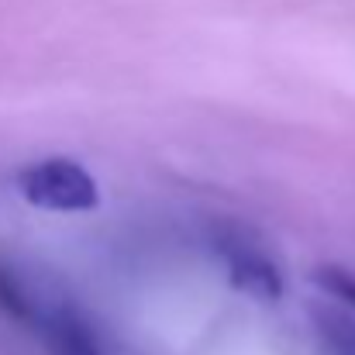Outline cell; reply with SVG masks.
<instances>
[{"label":"cell","instance_id":"cell-5","mask_svg":"<svg viewBox=\"0 0 355 355\" xmlns=\"http://www.w3.org/2000/svg\"><path fill=\"white\" fill-rule=\"evenodd\" d=\"M314 328L324 355H355V318L338 311H321L314 318Z\"/></svg>","mask_w":355,"mask_h":355},{"label":"cell","instance_id":"cell-1","mask_svg":"<svg viewBox=\"0 0 355 355\" xmlns=\"http://www.w3.org/2000/svg\"><path fill=\"white\" fill-rule=\"evenodd\" d=\"M17 190L28 204L45 211H90L101 200L97 180L73 159H42L17 173Z\"/></svg>","mask_w":355,"mask_h":355},{"label":"cell","instance_id":"cell-6","mask_svg":"<svg viewBox=\"0 0 355 355\" xmlns=\"http://www.w3.org/2000/svg\"><path fill=\"white\" fill-rule=\"evenodd\" d=\"M318 283L328 293H335L338 300H345V304L355 307V272L338 269V266H324V269H318Z\"/></svg>","mask_w":355,"mask_h":355},{"label":"cell","instance_id":"cell-2","mask_svg":"<svg viewBox=\"0 0 355 355\" xmlns=\"http://www.w3.org/2000/svg\"><path fill=\"white\" fill-rule=\"evenodd\" d=\"M214 248H218L235 290L255 297V300H279L286 293V283H283V272L276 269V262L266 252H259L248 238L221 232Z\"/></svg>","mask_w":355,"mask_h":355},{"label":"cell","instance_id":"cell-3","mask_svg":"<svg viewBox=\"0 0 355 355\" xmlns=\"http://www.w3.org/2000/svg\"><path fill=\"white\" fill-rule=\"evenodd\" d=\"M35 331L42 335V345L49 349V355H101L90 324L62 304H45Z\"/></svg>","mask_w":355,"mask_h":355},{"label":"cell","instance_id":"cell-4","mask_svg":"<svg viewBox=\"0 0 355 355\" xmlns=\"http://www.w3.org/2000/svg\"><path fill=\"white\" fill-rule=\"evenodd\" d=\"M42 311H45V304L31 293V286L10 266H0V314H7V318H14V321H21L28 328H35L38 318H42Z\"/></svg>","mask_w":355,"mask_h":355}]
</instances>
